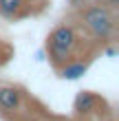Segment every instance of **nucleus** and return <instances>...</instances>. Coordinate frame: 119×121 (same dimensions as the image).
<instances>
[{
	"mask_svg": "<svg viewBox=\"0 0 119 121\" xmlns=\"http://www.w3.org/2000/svg\"><path fill=\"white\" fill-rule=\"evenodd\" d=\"M24 0H0V16L2 18H16L22 9Z\"/></svg>",
	"mask_w": 119,
	"mask_h": 121,
	"instance_id": "6",
	"label": "nucleus"
},
{
	"mask_svg": "<svg viewBox=\"0 0 119 121\" xmlns=\"http://www.w3.org/2000/svg\"><path fill=\"white\" fill-rule=\"evenodd\" d=\"M97 99L93 92H88V90H82L77 97H75V112H79V115H88V112H93L95 110V106H97Z\"/></svg>",
	"mask_w": 119,
	"mask_h": 121,
	"instance_id": "5",
	"label": "nucleus"
},
{
	"mask_svg": "<svg viewBox=\"0 0 119 121\" xmlns=\"http://www.w3.org/2000/svg\"><path fill=\"white\" fill-rule=\"evenodd\" d=\"M75 46H77V33L71 24H60L48 33L46 38V51L48 60L55 68H62L66 62L73 60Z\"/></svg>",
	"mask_w": 119,
	"mask_h": 121,
	"instance_id": "1",
	"label": "nucleus"
},
{
	"mask_svg": "<svg viewBox=\"0 0 119 121\" xmlns=\"http://www.w3.org/2000/svg\"><path fill=\"white\" fill-rule=\"evenodd\" d=\"M86 68H88V64L86 62H79V60H71V62H66L60 70V77L62 79H79V77L86 73Z\"/></svg>",
	"mask_w": 119,
	"mask_h": 121,
	"instance_id": "4",
	"label": "nucleus"
},
{
	"mask_svg": "<svg viewBox=\"0 0 119 121\" xmlns=\"http://www.w3.org/2000/svg\"><path fill=\"white\" fill-rule=\"evenodd\" d=\"M66 2H68V4H71V7H73V9H82V7H84V4H88V0H66Z\"/></svg>",
	"mask_w": 119,
	"mask_h": 121,
	"instance_id": "8",
	"label": "nucleus"
},
{
	"mask_svg": "<svg viewBox=\"0 0 119 121\" xmlns=\"http://www.w3.org/2000/svg\"><path fill=\"white\" fill-rule=\"evenodd\" d=\"M79 20L95 40H110L115 35V11L104 4H84Z\"/></svg>",
	"mask_w": 119,
	"mask_h": 121,
	"instance_id": "2",
	"label": "nucleus"
},
{
	"mask_svg": "<svg viewBox=\"0 0 119 121\" xmlns=\"http://www.w3.org/2000/svg\"><path fill=\"white\" fill-rule=\"evenodd\" d=\"M22 104V92L13 86H0V108L4 112H13Z\"/></svg>",
	"mask_w": 119,
	"mask_h": 121,
	"instance_id": "3",
	"label": "nucleus"
},
{
	"mask_svg": "<svg viewBox=\"0 0 119 121\" xmlns=\"http://www.w3.org/2000/svg\"><path fill=\"white\" fill-rule=\"evenodd\" d=\"M99 4H104V7L110 9V11H117V9H119V0H99Z\"/></svg>",
	"mask_w": 119,
	"mask_h": 121,
	"instance_id": "7",
	"label": "nucleus"
}]
</instances>
